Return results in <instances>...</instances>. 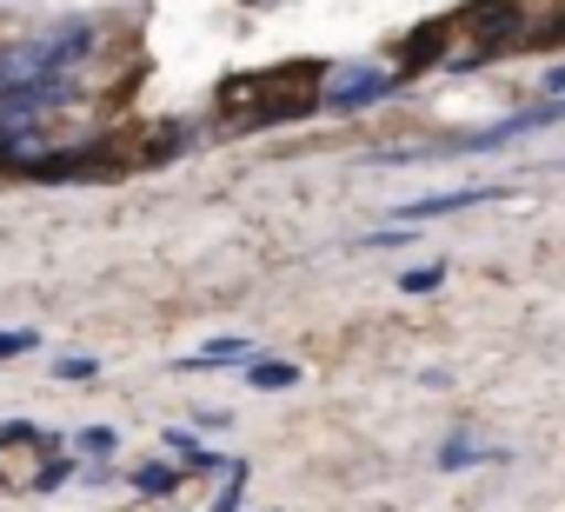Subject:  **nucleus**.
Masks as SVG:
<instances>
[{
  "label": "nucleus",
  "mask_w": 565,
  "mask_h": 512,
  "mask_svg": "<svg viewBox=\"0 0 565 512\" xmlns=\"http://www.w3.org/2000/svg\"><path fill=\"white\" fill-rule=\"evenodd\" d=\"M446 287V260H426V267H413V274H399V294H439Z\"/></svg>",
  "instance_id": "obj_14"
},
{
  "label": "nucleus",
  "mask_w": 565,
  "mask_h": 512,
  "mask_svg": "<svg viewBox=\"0 0 565 512\" xmlns=\"http://www.w3.org/2000/svg\"><path fill=\"white\" fill-rule=\"evenodd\" d=\"M34 346H41L34 327H0V360H21V353H34Z\"/></svg>",
  "instance_id": "obj_19"
},
{
  "label": "nucleus",
  "mask_w": 565,
  "mask_h": 512,
  "mask_svg": "<svg viewBox=\"0 0 565 512\" xmlns=\"http://www.w3.org/2000/svg\"><path fill=\"white\" fill-rule=\"evenodd\" d=\"M479 200H499V186H459V193H426V200H406L399 220H446V213H466Z\"/></svg>",
  "instance_id": "obj_7"
},
{
  "label": "nucleus",
  "mask_w": 565,
  "mask_h": 512,
  "mask_svg": "<svg viewBox=\"0 0 565 512\" xmlns=\"http://www.w3.org/2000/svg\"><path fill=\"white\" fill-rule=\"evenodd\" d=\"M399 94V81L393 74H380V67H360V74H347L340 87H327L320 100L333 107V114H360V107H380V100H393Z\"/></svg>",
  "instance_id": "obj_6"
},
{
  "label": "nucleus",
  "mask_w": 565,
  "mask_h": 512,
  "mask_svg": "<svg viewBox=\"0 0 565 512\" xmlns=\"http://www.w3.org/2000/svg\"><path fill=\"white\" fill-rule=\"evenodd\" d=\"M466 21H472V47L446 61L452 74H472V67H486V61L512 54V47H519V34H525V8H519V0H479Z\"/></svg>",
  "instance_id": "obj_1"
},
{
  "label": "nucleus",
  "mask_w": 565,
  "mask_h": 512,
  "mask_svg": "<svg viewBox=\"0 0 565 512\" xmlns=\"http://www.w3.org/2000/svg\"><path fill=\"white\" fill-rule=\"evenodd\" d=\"M41 147H47L41 120H0V173H8V167H21V160H34Z\"/></svg>",
  "instance_id": "obj_8"
},
{
  "label": "nucleus",
  "mask_w": 565,
  "mask_h": 512,
  "mask_svg": "<svg viewBox=\"0 0 565 512\" xmlns=\"http://www.w3.org/2000/svg\"><path fill=\"white\" fill-rule=\"evenodd\" d=\"M94 47H100V34H94L87 21H61L54 34H41V41H34V54H41V74H67V67H74V61H87Z\"/></svg>",
  "instance_id": "obj_5"
},
{
  "label": "nucleus",
  "mask_w": 565,
  "mask_h": 512,
  "mask_svg": "<svg viewBox=\"0 0 565 512\" xmlns=\"http://www.w3.org/2000/svg\"><path fill=\"white\" fill-rule=\"evenodd\" d=\"M8 173L28 180V186H54V180H100V173H114V160L107 153H81V147H41L34 160H21Z\"/></svg>",
  "instance_id": "obj_3"
},
{
  "label": "nucleus",
  "mask_w": 565,
  "mask_h": 512,
  "mask_svg": "<svg viewBox=\"0 0 565 512\" xmlns=\"http://www.w3.org/2000/svg\"><path fill=\"white\" fill-rule=\"evenodd\" d=\"M246 472H253L246 459H233V466H226V486H220V499H213V512H239V492H246Z\"/></svg>",
  "instance_id": "obj_15"
},
{
  "label": "nucleus",
  "mask_w": 565,
  "mask_h": 512,
  "mask_svg": "<svg viewBox=\"0 0 565 512\" xmlns=\"http://www.w3.org/2000/svg\"><path fill=\"white\" fill-rule=\"evenodd\" d=\"M539 87H545V100H565V61H558V67H552V74H545Z\"/></svg>",
  "instance_id": "obj_22"
},
{
  "label": "nucleus",
  "mask_w": 565,
  "mask_h": 512,
  "mask_svg": "<svg viewBox=\"0 0 565 512\" xmlns=\"http://www.w3.org/2000/svg\"><path fill=\"white\" fill-rule=\"evenodd\" d=\"M74 100H81L74 74H28L14 87H0V120H41L54 107H74Z\"/></svg>",
  "instance_id": "obj_2"
},
{
  "label": "nucleus",
  "mask_w": 565,
  "mask_h": 512,
  "mask_svg": "<svg viewBox=\"0 0 565 512\" xmlns=\"http://www.w3.org/2000/svg\"><path fill=\"white\" fill-rule=\"evenodd\" d=\"M246 380H253L259 393H287V386L300 380V366H287V360H253V366H246Z\"/></svg>",
  "instance_id": "obj_11"
},
{
  "label": "nucleus",
  "mask_w": 565,
  "mask_h": 512,
  "mask_svg": "<svg viewBox=\"0 0 565 512\" xmlns=\"http://www.w3.org/2000/svg\"><path fill=\"white\" fill-rule=\"evenodd\" d=\"M279 87V74H239L220 87V114H246V107H266V94Z\"/></svg>",
  "instance_id": "obj_9"
},
{
  "label": "nucleus",
  "mask_w": 565,
  "mask_h": 512,
  "mask_svg": "<svg viewBox=\"0 0 565 512\" xmlns=\"http://www.w3.org/2000/svg\"><path fill=\"white\" fill-rule=\"evenodd\" d=\"M134 492H140V499H167V492H180V466H140V472H134Z\"/></svg>",
  "instance_id": "obj_12"
},
{
  "label": "nucleus",
  "mask_w": 565,
  "mask_h": 512,
  "mask_svg": "<svg viewBox=\"0 0 565 512\" xmlns=\"http://www.w3.org/2000/svg\"><path fill=\"white\" fill-rule=\"evenodd\" d=\"M472 459H499V452H479V446H472L466 433H452V439L439 446V472H466Z\"/></svg>",
  "instance_id": "obj_13"
},
{
  "label": "nucleus",
  "mask_w": 565,
  "mask_h": 512,
  "mask_svg": "<svg viewBox=\"0 0 565 512\" xmlns=\"http://www.w3.org/2000/svg\"><path fill=\"white\" fill-rule=\"evenodd\" d=\"M74 472H81V459H67V452H54V459H47V466L34 472V492H54V486H61V479H74Z\"/></svg>",
  "instance_id": "obj_18"
},
{
  "label": "nucleus",
  "mask_w": 565,
  "mask_h": 512,
  "mask_svg": "<svg viewBox=\"0 0 565 512\" xmlns=\"http://www.w3.org/2000/svg\"><path fill=\"white\" fill-rule=\"evenodd\" d=\"M167 452H180V466H186V459H193V452H200V439H193V433H180V426H173V433H167Z\"/></svg>",
  "instance_id": "obj_21"
},
{
  "label": "nucleus",
  "mask_w": 565,
  "mask_h": 512,
  "mask_svg": "<svg viewBox=\"0 0 565 512\" xmlns=\"http://www.w3.org/2000/svg\"><path fill=\"white\" fill-rule=\"evenodd\" d=\"M180 373H213V366H253V340H213L206 353H193V360H173Z\"/></svg>",
  "instance_id": "obj_10"
},
{
  "label": "nucleus",
  "mask_w": 565,
  "mask_h": 512,
  "mask_svg": "<svg viewBox=\"0 0 565 512\" xmlns=\"http://www.w3.org/2000/svg\"><path fill=\"white\" fill-rule=\"evenodd\" d=\"M74 446H81L87 459H107V452H120V433H114V426H87Z\"/></svg>",
  "instance_id": "obj_17"
},
{
  "label": "nucleus",
  "mask_w": 565,
  "mask_h": 512,
  "mask_svg": "<svg viewBox=\"0 0 565 512\" xmlns=\"http://www.w3.org/2000/svg\"><path fill=\"white\" fill-rule=\"evenodd\" d=\"M186 140H193V127H180V120H173V127H160V140H147V160H173Z\"/></svg>",
  "instance_id": "obj_16"
},
{
  "label": "nucleus",
  "mask_w": 565,
  "mask_h": 512,
  "mask_svg": "<svg viewBox=\"0 0 565 512\" xmlns=\"http://www.w3.org/2000/svg\"><path fill=\"white\" fill-rule=\"evenodd\" d=\"M446 41H452V21H426V28H413V34L399 41V67H393V81L406 87V81H419L426 67H446Z\"/></svg>",
  "instance_id": "obj_4"
},
{
  "label": "nucleus",
  "mask_w": 565,
  "mask_h": 512,
  "mask_svg": "<svg viewBox=\"0 0 565 512\" xmlns=\"http://www.w3.org/2000/svg\"><path fill=\"white\" fill-rule=\"evenodd\" d=\"M54 373H61V380H94V373H100V360H87V353H67V360H54Z\"/></svg>",
  "instance_id": "obj_20"
}]
</instances>
